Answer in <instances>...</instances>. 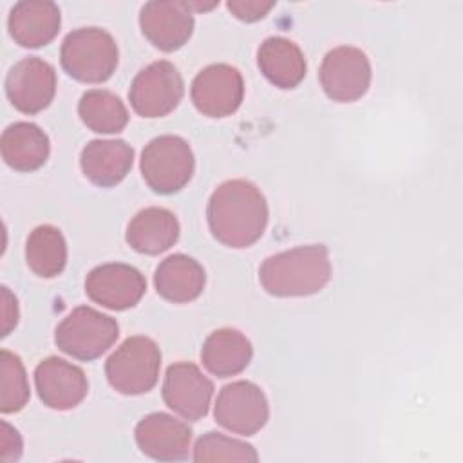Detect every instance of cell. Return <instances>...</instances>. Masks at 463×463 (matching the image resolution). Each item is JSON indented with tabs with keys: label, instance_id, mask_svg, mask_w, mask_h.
<instances>
[{
	"label": "cell",
	"instance_id": "1",
	"mask_svg": "<svg viewBox=\"0 0 463 463\" xmlns=\"http://www.w3.org/2000/svg\"><path fill=\"white\" fill-rule=\"evenodd\" d=\"M206 217L212 235L221 244L248 248L266 230L268 204L257 184L246 179H232L213 190Z\"/></svg>",
	"mask_w": 463,
	"mask_h": 463
},
{
	"label": "cell",
	"instance_id": "2",
	"mask_svg": "<svg viewBox=\"0 0 463 463\" xmlns=\"http://www.w3.org/2000/svg\"><path fill=\"white\" fill-rule=\"evenodd\" d=\"M331 279L329 251L324 244L297 246L268 257L259 280L273 297H306L318 293Z\"/></svg>",
	"mask_w": 463,
	"mask_h": 463
},
{
	"label": "cell",
	"instance_id": "3",
	"mask_svg": "<svg viewBox=\"0 0 463 463\" xmlns=\"http://www.w3.org/2000/svg\"><path fill=\"white\" fill-rule=\"evenodd\" d=\"M60 58L61 67L74 80L101 83L118 67V45L105 29L81 27L65 36Z\"/></svg>",
	"mask_w": 463,
	"mask_h": 463
},
{
	"label": "cell",
	"instance_id": "4",
	"mask_svg": "<svg viewBox=\"0 0 463 463\" xmlns=\"http://www.w3.org/2000/svg\"><path fill=\"white\" fill-rule=\"evenodd\" d=\"M161 351L146 336L127 338L107 360L105 374L112 389L136 396L148 392L159 376Z\"/></svg>",
	"mask_w": 463,
	"mask_h": 463
},
{
	"label": "cell",
	"instance_id": "5",
	"mask_svg": "<svg viewBox=\"0 0 463 463\" xmlns=\"http://www.w3.org/2000/svg\"><path fill=\"white\" fill-rule=\"evenodd\" d=\"M194 154L179 136H159L141 152V175L156 194H175L192 179Z\"/></svg>",
	"mask_w": 463,
	"mask_h": 463
},
{
	"label": "cell",
	"instance_id": "6",
	"mask_svg": "<svg viewBox=\"0 0 463 463\" xmlns=\"http://www.w3.org/2000/svg\"><path fill=\"white\" fill-rule=\"evenodd\" d=\"M118 322L92 307L72 309L56 327V345L78 360H94L118 340Z\"/></svg>",
	"mask_w": 463,
	"mask_h": 463
},
{
	"label": "cell",
	"instance_id": "7",
	"mask_svg": "<svg viewBox=\"0 0 463 463\" xmlns=\"http://www.w3.org/2000/svg\"><path fill=\"white\" fill-rule=\"evenodd\" d=\"M184 92L183 78L174 63L159 60L145 67L132 81L128 99L143 118H161L172 112Z\"/></svg>",
	"mask_w": 463,
	"mask_h": 463
},
{
	"label": "cell",
	"instance_id": "8",
	"mask_svg": "<svg viewBox=\"0 0 463 463\" xmlns=\"http://www.w3.org/2000/svg\"><path fill=\"white\" fill-rule=\"evenodd\" d=\"M318 76L329 99L351 103L367 92L371 85V63L362 49L342 45L324 56Z\"/></svg>",
	"mask_w": 463,
	"mask_h": 463
},
{
	"label": "cell",
	"instance_id": "9",
	"mask_svg": "<svg viewBox=\"0 0 463 463\" xmlns=\"http://www.w3.org/2000/svg\"><path fill=\"white\" fill-rule=\"evenodd\" d=\"M213 414L224 429L241 436H253L266 425L269 407L260 387L239 380L221 389Z\"/></svg>",
	"mask_w": 463,
	"mask_h": 463
},
{
	"label": "cell",
	"instance_id": "10",
	"mask_svg": "<svg viewBox=\"0 0 463 463\" xmlns=\"http://www.w3.org/2000/svg\"><path fill=\"white\" fill-rule=\"evenodd\" d=\"M190 96L201 114L224 118L239 109L244 96V81L235 67L213 63L194 78Z\"/></svg>",
	"mask_w": 463,
	"mask_h": 463
},
{
	"label": "cell",
	"instance_id": "11",
	"mask_svg": "<svg viewBox=\"0 0 463 463\" xmlns=\"http://www.w3.org/2000/svg\"><path fill=\"white\" fill-rule=\"evenodd\" d=\"M54 92V67L36 56L20 60L5 78L7 98L11 105L24 114H36L49 107Z\"/></svg>",
	"mask_w": 463,
	"mask_h": 463
},
{
	"label": "cell",
	"instance_id": "12",
	"mask_svg": "<svg viewBox=\"0 0 463 463\" xmlns=\"http://www.w3.org/2000/svg\"><path fill=\"white\" fill-rule=\"evenodd\" d=\"M213 396V383L192 362H177L166 369L163 382L165 403L188 421L206 416Z\"/></svg>",
	"mask_w": 463,
	"mask_h": 463
},
{
	"label": "cell",
	"instance_id": "13",
	"mask_svg": "<svg viewBox=\"0 0 463 463\" xmlns=\"http://www.w3.org/2000/svg\"><path fill=\"white\" fill-rule=\"evenodd\" d=\"M145 277L132 266L121 262L101 264L85 279L89 298L109 309H128L145 295Z\"/></svg>",
	"mask_w": 463,
	"mask_h": 463
},
{
	"label": "cell",
	"instance_id": "14",
	"mask_svg": "<svg viewBox=\"0 0 463 463\" xmlns=\"http://www.w3.org/2000/svg\"><path fill=\"white\" fill-rule=\"evenodd\" d=\"M143 34L157 49L172 52L183 47L194 33V14L186 2L154 0L139 13Z\"/></svg>",
	"mask_w": 463,
	"mask_h": 463
},
{
	"label": "cell",
	"instance_id": "15",
	"mask_svg": "<svg viewBox=\"0 0 463 463\" xmlns=\"http://www.w3.org/2000/svg\"><path fill=\"white\" fill-rule=\"evenodd\" d=\"M34 382L43 405L56 411L74 409L89 391L85 373L58 356H49L38 364Z\"/></svg>",
	"mask_w": 463,
	"mask_h": 463
},
{
	"label": "cell",
	"instance_id": "16",
	"mask_svg": "<svg viewBox=\"0 0 463 463\" xmlns=\"http://www.w3.org/2000/svg\"><path fill=\"white\" fill-rule=\"evenodd\" d=\"M190 427L165 412L145 416L136 425V443L143 454L159 461H177L188 456Z\"/></svg>",
	"mask_w": 463,
	"mask_h": 463
},
{
	"label": "cell",
	"instance_id": "17",
	"mask_svg": "<svg viewBox=\"0 0 463 463\" xmlns=\"http://www.w3.org/2000/svg\"><path fill=\"white\" fill-rule=\"evenodd\" d=\"M61 14L54 2L25 0L13 5L9 13V33L22 47H42L54 40L60 31Z\"/></svg>",
	"mask_w": 463,
	"mask_h": 463
},
{
	"label": "cell",
	"instance_id": "18",
	"mask_svg": "<svg viewBox=\"0 0 463 463\" xmlns=\"http://www.w3.org/2000/svg\"><path fill=\"white\" fill-rule=\"evenodd\" d=\"M134 163V150L121 139H94L80 156L85 177L98 186H114L125 179Z\"/></svg>",
	"mask_w": 463,
	"mask_h": 463
},
{
	"label": "cell",
	"instance_id": "19",
	"mask_svg": "<svg viewBox=\"0 0 463 463\" xmlns=\"http://www.w3.org/2000/svg\"><path fill=\"white\" fill-rule=\"evenodd\" d=\"M206 275L203 266L183 253L166 257L156 269L154 284L157 293L174 304L195 300L204 289Z\"/></svg>",
	"mask_w": 463,
	"mask_h": 463
},
{
	"label": "cell",
	"instance_id": "20",
	"mask_svg": "<svg viewBox=\"0 0 463 463\" xmlns=\"http://www.w3.org/2000/svg\"><path fill=\"white\" fill-rule=\"evenodd\" d=\"M179 222L175 215L159 206H150L134 215L127 228V242L139 253L157 255L175 244Z\"/></svg>",
	"mask_w": 463,
	"mask_h": 463
},
{
	"label": "cell",
	"instance_id": "21",
	"mask_svg": "<svg viewBox=\"0 0 463 463\" xmlns=\"http://www.w3.org/2000/svg\"><path fill=\"white\" fill-rule=\"evenodd\" d=\"M257 63L260 72L280 89H293L306 76V58L300 47L282 36H271L260 43Z\"/></svg>",
	"mask_w": 463,
	"mask_h": 463
},
{
	"label": "cell",
	"instance_id": "22",
	"mask_svg": "<svg viewBox=\"0 0 463 463\" xmlns=\"http://www.w3.org/2000/svg\"><path fill=\"white\" fill-rule=\"evenodd\" d=\"M4 161L18 172H33L49 157V137L34 123L18 121L9 125L0 141Z\"/></svg>",
	"mask_w": 463,
	"mask_h": 463
},
{
	"label": "cell",
	"instance_id": "23",
	"mask_svg": "<svg viewBox=\"0 0 463 463\" xmlns=\"http://www.w3.org/2000/svg\"><path fill=\"white\" fill-rule=\"evenodd\" d=\"M203 365L215 376L226 378L242 373L251 360V344L237 329L222 327L204 340L201 349Z\"/></svg>",
	"mask_w": 463,
	"mask_h": 463
},
{
	"label": "cell",
	"instance_id": "24",
	"mask_svg": "<svg viewBox=\"0 0 463 463\" xmlns=\"http://www.w3.org/2000/svg\"><path fill=\"white\" fill-rule=\"evenodd\" d=\"M25 260L42 279L60 275L67 262V244L61 232L51 224L34 228L25 242Z\"/></svg>",
	"mask_w": 463,
	"mask_h": 463
},
{
	"label": "cell",
	"instance_id": "25",
	"mask_svg": "<svg viewBox=\"0 0 463 463\" xmlns=\"http://www.w3.org/2000/svg\"><path fill=\"white\" fill-rule=\"evenodd\" d=\"M78 112L81 121L94 132L116 134L128 123V112L125 103L110 90L94 89L81 96Z\"/></svg>",
	"mask_w": 463,
	"mask_h": 463
},
{
	"label": "cell",
	"instance_id": "26",
	"mask_svg": "<svg viewBox=\"0 0 463 463\" xmlns=\"http://www.w3.org/2000/svg\"><path fill=\"white\" fill-rule=\"evenodd\" d=\"M2 365V398L0 411L4 414L16 412L29 402V383L24 364L18 354L4 349L0 353Z\"/></svg>",
	"mask_w": 463,
	"mask_h": 463
},
{
	"label": "cell",
	"instance_id": "27",
	"mask_svg": "<svg viewBox=\"0 0 463 463\" xmlns=\"http://www.w3.org/2000/svg\"><path fill=\"white\" fill-rule=\"evenodd\" d=\"M195 461H257L255 449L221 432H206L194 447Z\"/></svg>",
	"mask_w": 463,
	"mask_h": 463
},
{
	"label": "cell",
	"instance_id": "28",
	"mask_svg": "<svg viewBox=\"0 0 463 463\" xmlns=\"http://www.w3.org/2000/svg\"><path fill=\"white\" fill-rule=\"evenodd\" d=\"M230 13L242 20V22H257L264 18L275 2H259V0H230L228 4Z\"/></svg>",
	"mask_w": 463,
	"mask_h": 463
},
{
	"label": "cell",
	"instance_id": "29",
	"mask_svg": "<svg viewBox=\"0 0 463 463\" xmlns=\"http://www.w3.org/2000/svg\"><path fill=\"white\" fill-rule=\"evenodd\" d=\"M22 454V438L16 429L7 421L0 423V459L9 463L18 459Z\"/></svg>",
	"mask_w": 463,
	"mask_h": 463
},
{
	"label": "cell",
	"instance_id": "30",
	"mask_svg": "<svg viewBox=\"0 0 463 463\" xmlns=\"http://www.w3.org/2000/svg\"><path fill=\"white\" fill-rule=\"evenodd\" d=\"M18 322V304L7 288H2V336H7Z\"/></svg>",
	"mask_w": 463,
	"mask_h": 463
}]
</instances>
